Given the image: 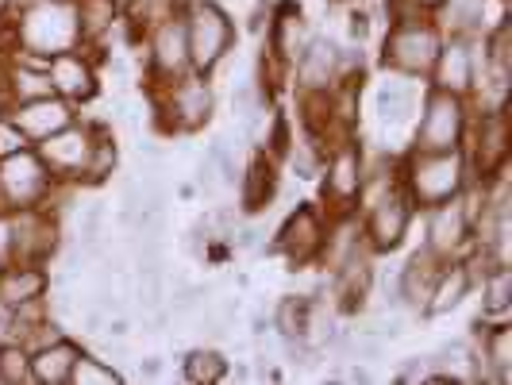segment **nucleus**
<instances>
[{
	"mask_svg": "<svg viewBox=\"0 0 512 385\" xmlns=\"http://www.w3.org/2000/svg\"><path fill=\"white\" fill-rule=\"evenodd\" d=\"M0 39L8 51L31 54V58H54L81 47L77 31V8L74 0H27V4H8Z\"/></svg>",
	"mask_w": 512,
	"mask_h": 385,
	"instance_id": "nucleus-1",
	"label": "nucleus"
},
{
	"mask_svg": "<svg viewBox=\"0 0 512 385\" xmlns=\"http://www.w3.org/2000/svg\"><path fill=\"white\" fill-rule=\"evenodd\" d=\"M470 181L474 178H470L462 147L459 151H409L397 166V185L416 212L459 197Z\"/></svg>",
	"mask_w": 512,
	"mask_h": 385,
	"instance_id": "nucleus-2",
	"label": "nucleus"
},
{
	"mask_svg": "<svg viewBox=\"0 0 512 385\" xmlns=\"http://www.w3.org/2000/svg\"><path fill=\"white\" fill-rule=\"evenodd\" d=\"M154 124L170 135H197L216 112V93H212V77L205 74H181L166 85L151 89Z\"/></svg>",
	"mask_w": 512,
	"mask_h": 385,
	"instance_id": "nucleus-3",
	"label": "nucleus"
},
{
	"mask_svg": "<svg viewBox=\"0 0 512 385\" xmlns=\"http://www.w3.org/2000/svg\"><path fill=\"white\" fill-rule=\"evenodd\" d=\"M181 16H185V35H189V70L212 77L239 43L231 12L216 0H185Z\"/></svg>",
	"mask_w": 512,
	"mask_h": 385,
	"instance_id": "nucleus-4",
	"label": "nucleus"
},
{
	"mask_svg": "<svg viewBox=\"0 0 512 385\" xmlns=\"http://www.w3.org/2000/svg\"><path fill=\"white\" fill-rule=\"evenodd\" d=\"M443 31L436 16H409V20H393L382 39V66L389 74L412 77V81H428V70L436 62Z\"/></svg>",
	"mask_w": 512,
	"mask_h": 385,
	"instance_id": "nucleus-5",
	"label": "nucleus"
},
{
	"mask_svg": "<svg viewBox=\"0 0 512 385\" xmlns=\"http://www.w3.org/2000/svg\"><path fill=\"white\" fill-rule=\"evenodd\" d=\"M474 104L455 93L432 89L420 97L416 108V131H412V151H459L466 128H470Z\"/></svg>",
	"mask_w": 512,
	"mask_h": 385,
	"instance_id": "nucleus-6",
	"label": "nucleus"
},
{
	"mask_svg": "<svg viewBox=\"0 0 512 385\" xmlns=\"http://www.w3.org/2000/svg\"><path fill=\"white\" fill-rule=\"evenodd\" d=\"M54 185L51 170L43 166L39 151L24 143L0 154V212H16V208H43L51 201Z\"/></svg>",
	"mask_w": 512,
	"mask_h": 385,
	"instance_id": "nucleus-7",
	"label": "nucleus"
},
{
	"mask_svg": "<svg viewBox=\"0 0 512 385\" xmlns=\"http://www.w3.org/2000/svg\"><path fill=\"white\" fill-rule=\"evenodd\" d=\"M462 154H466V166H470V178L474 181H489L497 178V174H505L512 154L509 108L470 116V128H466V139H462Z\"/></svg>",
	"mask_w": 512,
	"mask_h": 385,
	"instance_id": "nucleus-8",
	"label": "nucleus"
},
{
	"mask_svg": "<svg viewBox=\"0 0 512 385\" xmlns=\"http://www.w3.org/2000/svg\"><path fill=\"white\" fill-rule=\"evenodd\" d=\"M324 205L332 216H347L355 212L362 193V178H366V154H362L355 135L332 139V147L324 151Z\"/></svg>",
	"mask_w": 512,
	"mask_h": 385,
	"instance_id": "nucleus-9",
	"label": "nucleus"
},
{
	"mask_svg": "<svg viewBox=\"0 0 512 385\" xmlns=\"http://www.w3.org/2000/svg\"><path fill=\"white\" fill-rule=\"evenodd\" d=\"M58 212L51 208H16L8 212V262L47 266L58 251Z\"/></svg>",
	"mask_w": 512,
	"mask_h": 385,
	"instance_id": "nucleus-10",
	"label": "nucleus"
},
{
	"mask_svg": "<svg viewBox=\"0 0 512 385\" xmlns=\"http://www.w3.org/2000/svg\"><path fill=\"white\" fill-rule=\"evenodd\" d=\"M101 128L104 124H93V120L77 116L74 124H66L62 131L47 135L43 143H35V151H39V158L51 170L54 181H70V185L81 181V170H85V162L93 154V143H97Z\"/></svg>",
	"mask_w": 512,
	"mask_h": 385,
	"instance_id": "nucleus-11",
	"label": "nucleus"
},
{
	"mask_svg": "<svg viewBox=\"0 0 512 385\" xmlns=\"http://www.w3.org/2000/svg\"><path fill=\"white\" fill-rule=\"evenodd\" d=\"M328 220H332V216H324L316 205H297L282 220V228L274 235L270 251L282 255L293 270H305L312 262H320L324 239H328Z\"/></svg>",
	"mask_w": 512,
	"mask_h": 385,
	"instance_id": "nucleus-12",
	"label": "nucleus"
},
{
	"mask_svg": "<svg viewBox=\"0 0 512 385\" xmlns=\"http://www.w3.org/2000/svg\"><path fill=\"white\" fill-rule=\"evenodd\" d=\"M412 216H416V208H412V201L401 193V185L389 189L385 197H378L374 205L362 208L359 231H362V243L370 247V255H389V251H397V247L409 239Z\"/></svg>",
	"mask_w": 512,
	"mask_h": 385,
	"instance_id": "nucleus-13",
	"label": "nucleus"
},
{
	"mask_svg": "<svg viewBox=\"0 0 512 385\" xmlns=\"http://www.w3.org/2000/svg\"><path fill=\"white\" fill-rule=\"evenodd\" d=\"M424 247L443 262L462 258L474 247V220L462 205V193L451 201L424 208Z\"/></svg>",
	"mask_w": 512,
	"mask_h": 385,
	"instance_id": "nucleus-14",
	"label": "nucleus"
},
{
	"mask_svg": "<svg viewBox=\"0 0 512 385\" xmlns=\"http://www.w3.org/2000/svg\"><path fill=\"white\" fill-rule=\"evenodd\" d=\"M181 12L143 35V47H147V85L151 89L189 74V35H185V16Z\"/></svg>",
	"mask_w": 512,
	"mask_h": 385,
	"instance_id": "nucleus-15",
	"label": "nucleus"
},
{
	"mask_svg": "<svg viewBox=\"0 0 512 385\" xmlns=\"http://www.w3.org/2000/svg\"><path fill=\"white\" fill-rule=\"evenodd\" d=\"M474 81H478V35L474 39L470 35H443L436 62L428 70V85L470 101Z\"/></svg>",
	"mask_w": 512,
	"mask_h": 385,
	"instance_id": "nucleus-16",
	"label": "nucleus"
},
{
	"mask_svg": "<svg viewBox=\"0 0 512 385\" xmlns=\"http://www.w3.org/2000/svg\"><path fill=\"white\" fill-rule=\"evenodd\" d=\"M4 124L16 131L24 143H43L47 135H54V131H62L66 124H74L77 120V104L62 101L58 93H51V97H35V101H20V104H8L4 112Z\"/></svg>",
	"mask_w": 512,
	"mask_h": 385,
	"instance_id": "nucleus-17",
	"label": "nucleus"
},
{
	"mask_svg": "<svg viewBox=\"0 0 512 385\" xmlns=\"http://www.w3.org/2000/svg\"><path fill=\"white\" fill-rule=\"evenodd\" d=\"M289 74L297 77L301 97H324V93H332L335 85L343 81V54H339V43H332L328 35H312Z\"/></svg>",
	"mask_w": 512,
	"mask_h": 385,
	"instance_id": "nucleus-18",
	"label": "nucleus"
},
{
	"mask_svg": "<svg viewBox=\"0 0 512 385\" xmlns=\"http://www.w3.org/2000/svg\"><path fill=\"white\" fill-rule=\"evenodd\" d=\"M47 74H51V89L70 104H89L101 93V74H97V58L85 54V47L47 58Z\"/></svg>",
	"mask_w": 512,
	"mask_h": 385,
	"instance_id": "nucleus-19",
	"label": "nucleus"
},
{
	"mask_svg": "<svg viewBox=\"0 0 512 385\" xmlns=\"http://www.w3.org/2000/svg\"><path fill=\"white\" fill-rule=\"evenodd\" d=\"M308 39H312V31H308V20L305 12L297 8V4H278L274 12H270V20H266V47L262 54L278 66V70H293V62L301 58V51L308 47Z\"/></svg>",
	"mask_w": 512,
	"mask_h": 385,
	"instance_id": "nucleus-20",
	"label": "nucleus"
},
{
	"mask_svg": "<svg viewBox=\"0 0 512 385\" xmlns=\"http://www.w3.org/2000/svg\"><path fill=\"white\" fill-rule=\"evenodd\" d=\"M470 293H474V274H470V266H466L462 258H451V262H443V270H439V278H436V285H432L424 308H420V316H424V320L447 316V312H455Z\"/></svg>",
	"mask_w": 512,
	"mask_h": 385,
	"instance_id": "nucleus-21",
	"label": "nucleus"
},
{
	"mask_svg": "<svg viewBox=\"0 0 512 385\" xmlns=\"http://www.w3.org/2000/svg\"><path fill=\"white\" fill-rule=\"evenodd\" d=\"M416 85L420 81L401 74H389L378 85V93H374V116L382 120V128H405L412 116H416V108H420V89Z\"/></svg>",
	"mask_w": 512,
	"mask_h": 385,
	"instance_id": "nucleus-22",
	"label": "nucleus"
},
{
	"mask_svg": "<svg viewBox=\"0 0 512 385\" xmlns=\"http://www.w3.org/2000/svg\"><path fill=\"white\" fill-rule=\"evenodd\" d=\"M439 270H443V258H436L428 247L412 251L409 262L397 270V297H401V308L420 312L424 301H428V293H432V285H436Z\"/></svg>",
	"mask_w": 512,
	"mask_h": 385,
	"instance_id": "nucleus-23",
	"label": "nucleus"
},
{
	"mask_svg": "<svg viewBox=\"0 0 512 385\" xmlns=\"http://www.w3.org/2000/svg\"><path fill=\"white\" fill-rule=\"evenodd\" d=\"M81 343L70 335H58L43 347H31V385H70Z\"/></svg>",
	"mask_w": 512,
	"mask_h": 385,
	"instance_id": "nucleus-24",
	"label": "nucleus"
},
{
	"mask_svg": "<svg viewBox=\"0 0 512 385\" xmlns=\"http://www.w3.org/2000/svg\"><path fill=\"white\" fill-rule=\"evenodd\" d=\"M51 297V274L35 262H4L0 266V301L8 308H20L27 301Z\"/></svg>",
	"mask_w": 512,
	"mask_h": 385,
	"instance_id": "nucleus-25",
	"label": "nucleus"
},
{
	"mask_svg": "<svg viewBox=\"0 0 512 385\" xmlns=\"http://www.w3.org/2000/svg\"><path fill=\"white\" fill-rule=\"evenodd\" d=\"M278 197V162L270 154H255L247 170H239V205L243 212H262Z\"/></svg>",
	"mask_w": 512,
	"mask_h": 385,
	"instance_id": "nucleus-26",
	"label": "nucleus"
},
{
	"mask_svg": "<svg viewBox=\"0 0 512 385\" xmlns=\"http://www.w3.org/2000/svg\"><path fill=\"white\" fill-rule=\"evenodd\" d=\"M482 347V366H486V385H509L512 382V324L501 316V320H489L486 332L478 335Z\"/></svg>",
	"mask_w": 512,
	"mask_h": 385,
	"instance_id": "nucleus-27",
	"label": "nucleus"
},
{
	"mask_svg": "<svg viewBox=\"0 0 512 385\" xmlns=\"http://www.w3.org/2000/svg\"><path fill=\"white\" fill-rule=\"evenodd\" d=\"M81 47H101L108 35L124 24V8L116 0H74Z\"/></svg>",
	"mask_w": 512,
	"mask_h": 385,
	"instance_id": "nucleus-28",
	"label": "nucleus"
},
{
	"mask_svg": "<svg viewBox=\"0 0 512 385\" xmlns=\"http://www.w3.org/2000/svg\"><path fill=\"white\" fill-rule=\"evenodd\" d=\"M489 0H443L436 8V24L443 35H482L486 31Z\"/></svg>",
	"mask_w": 512,
	"mask_h": 385,
	"instance_id": "nucleus-29",
	"label": "nucleus"
},
{
	"mask_svg": "<svg viewBox=\"0 0 512 385\" xmlns=\"http://www.w3.org/2000/svg\"><path fill=\"white\" fill-rule=\"evenodd\" d=\"M181 378L189 385H220L228 378V355L220 347H189L181 359Z\"/></svg>",
	"mask_w": 512,
	"mask_h": 385,
	"instance_id": "nucleus-30",
	"label": "nucleus"
},
{
	"mask_svg": "<svg viewBox=\"0 0 512 385\" xmlns=\"http://www.w3.org/2000/svg\"><path fill=\"white\" fill-rule=\"evenodd\" d=\"M474 289H482V316L486 320H501V316H509L512 308V270L509 262H497V266H489L486 274L478 278Z\"/></svg>",
	"mask_w": 512,
	"mask_h": 385,
	"instance_id": "nucleus-31",
	"label": "nucleus"
},
{
	"mask_svg": "<svg viewBox=\"0 0 512 385\" xmlns=\"http://www.w3.org/2000/svg\"><path fill=\"white\" fill-rule=\"evenodd\" d=\"M181 8H185V0H131L128 8H124V24L131 27L135 39H143L151 27H158L170 16H178Z\"/></svg>",
	"mask_w": 512,
	"mask_h": 385,
	"instance_id": "nucleus-32",
	"label": "nucleus"
},
{
	"mask_svg": "<svg viewBox=\"0 0 512 385\" xmlns=\"http://www.w3.org/2000/svg\"><path fill=\"white\" fill-rule=\"evenodd\" d=\"M116 166H120L116 135H112L108 128H101V135H97V143H93V154H89V162H85V170H81V181H77V185H104V181L116 174Z\"/></svg>",
	"mask_w": 512,
	"mask_h": 385,
	"instance_id": "nucleus-33",
	"label": "nucleus"
},
{
	"mask_svg": "<svg viewBox=\"0 0 512 385\" xmlns=\"http://www.w3.org/2000/svg\"><path fill=\"white\" fill-rule=\"evenodd\" d=\"M274 332L282 339H297L305 335L308 339V324H312V301L308 297H297V293H285L282 301L274 305Z\"/></svg>",
	"mask_w": 512,
	"mask_h": 385,
	"instance_id": "nucleus-34",
	"label": "nucleus"
},
{
	"mask_svg": "<svg viewBox=\"0 0 512 385\" xmlns=\"http://www.w3.org/2000/svg\"><path fill=\"white\" fill-rule=\"evenodd\" d=\"M0 385H31V347L0 339Z\"/></svg>",
	"mask_w": 512,
	"mask_h": 385,
	"instance_id": "nucleus-35",
	"label": "nucleus"
},
{
	"mask_svg": "<svg viewBox=\"0 0 512 385\" xmlns=\"http://www.w3.org/2000/svg\"><path fill=\"white\" fill-rule=\"evenodd\" d=\"M120 382H124V374L112 362L81 347V355L74 362V374H70V385H120Z\"/></svg>",
	"mask_w": 512,
	"mask_h": 385,
	"instance_id": "nucleus-36",
	"label": "nucleus"
},
{
	"mask_svg": "<svg viewBox=\"0 0 512 385\" xmlns=\"http://www.w3.org/2000/svg\"><path fill=\"white\" fill-rule=\"evenodd\" d=\"M208 158L216 162V174H220L224 185H239V166H235V154H231L224 135H216V139L208 143Z\"/></svg>",
	"mask_w": 512,
	"mask_h": 385,
	"instance_id": "nucleus-37",
	"label": "nucleus"
},
{
	"mask_svg": "<svg viewBox=\"0 0 512 385\" xmlns=\"http://www.w3.org/2000/svg\"><path fill=\"white\" fill-rule=\"evenodd\" d=\"M443 0H385V16L393 20H409V16H436Z\"/></svg>",
	"mask_w": 512,
	"mask_h": 385,
	"instance_id": "nucleus-38",
	"label": "nucleus"
},
{
	"mask_svg": "<svg viewBox=\"0 0 512 385\" xmlns=\"http://www.w3.org/2000/svg\"><path fill=\"white\" fill-rule=\"evenodd\" d=\"M370 35H374V16H370L362 4H351V12H347V39L359 43V47H366Z\"/></svg>",
	"mask_w": 512,
	"mask_h": 385,
	"instance_id": "nucleus-39",
	"label": "nucleus"
},
{
	"mask_svg": "<svg viewBox=\"0 0 512 385\" xmlns=\"http://www.w3.org/2000/svg\"><path fill=\"white\" fill-rule=\"evenodd\" d=\"M393 382H401V385H420V382H432V362L428 359H405L401 362V370L393 374Z\"/></svg>",
	"mask_w": 512,
	"mask_h": 385,
	"instance_id": "nucleus-40",
	"label": "nucleus"
},
{
	"mask_svg": "<svg viewBox=\"0 0 512 385\" xmlns=\"http://www.w3.org/2000/svg\"><path fill=\"white\" fill-rule=\"evenodd\" d=\"M216 181H220V174H216V162L205 154V158L193 166V185H197V189H205V193H212V189H216Z\"/></svg>",
	"mask_w": 512,
	"mask_h": 385,
	"instance_id": "nucleus-41",
	"label": "nucleus"
},
{
	"mask_svg": "<svg viewBox=\"0 0 512 385\" xmlns=\"http://www.w3.org/2000/svg\"><path fill=\"white\" fill-rule=\"evenodd\" d=\"M162 355H147V359H139V378H147V382H158L162 378Z\"/></svg>",
	"mask_w": 512,
	"mask_h": 385,
	"instance_id": "nucleus-42",
	"label": "nucleus"
},
{
	"mask_svg": "<svg viewBox=\"0 0 512 385\" xmlns=\"http://www.w3.org/2000/svg\"><path fill=\"white\" fill-rule=\"evenodd\" d=\"M104 335H108V339H128V335H131V320H128V316H120V312H116V320L108 316V324H104Z\"/></svg>",
	"mask_w": 512,
	"mask_h": 385,
	"instance_id": "nucleus-43",
	"label": "nucleus"
},
{
	"mask_svg": "<svg viewBox=\"0 0 512 385\" xmlns=\"http://www.w3.org/2000/svg\"><path fill=\"white\" fill-rule=\"evenodd\" d=\"M104 324H108V312H101V308H89L85 312V332L104 335Z\"/></svg>",
	"mask_w": 512,
	"mask_h": 385,
	"instance_id": "nucleus-44",
	"label": "nucleus"
},
{
	"mask_svg": "<svg viewBox=\"0 0 512 385\" xmlns=\"http://www.w3.org/2000/svg\"><path fill=\"white\" fill-rule=\"evenodd\" d=\"M258 239H262V231L258 228H243L239 235H235V247H239V251H258Z\"/></svg>",
	"mask_w": 512,
	"mask_h": 385,
	"instance_id": "nucleus-45",
	"label": "nucleus"
},
{
	"mask_svg": "<svg viewBox=\"0 0 512 385\" xmlns=\"http://www.w3.org/2000/svg\"><path fill=\"white\" fill-rule=\"evenodd\" d=\"M8 262V212H0V266Z\"/></svg>",
	"mask_w": 512,
	"mask_h": 385,
	"instance_id": "nucleus-46",
	"label": "nucleus"
},
{
	"mask_svg": "<svg viewBox=\"0 0 512 385\" xmlns=\"http://www.w3.org/2000/svg\"><path fill=\"white\" fill-rule=\"evenodd\" d=\"M12 104V93H8V77H4V62H0V112Z\"/></svg>",
	"mask_w": 512,
	"mask_h": 385,
	"instance_id": "nucleus-47",
	"label": "nucleus"
},
{
	"mask_svg": "<svg viewBox=\"0 0 512 385\" xmlns=\"http://www.w3.org/2000/svg\"><path fill=\"white\" fill-rule=\"evenodd\" d=\"M251 335H255V339L266 335V320H262V316H251Z\"/></svg>",
	"mask_w": 512,
	"mask_h": 385,
	"instance_id": "nucleus-48",
	"label": "nucleus"
},
{
	"mask_svg": "<svg viewBox=\"0 0 512 385\" xmlns=\"http://www.w3.org/2000/svg\"><path fill=\"white\" fill-rule=\"evenodd\" d=\"M116 4H120V8H128V4H131V0H116Z\"/></svg>",
	"mask_w": 512,
	"mask_h": 385,
	"instance_id": "nucleus-49",
	"label": "nucleus"
},
{
	"mask_svg": "<svg viewBox=\"0 0 512 385\" xmlns=\"http://www.w3.org/2000/svg\"><path fill=\"white\" fill-rule=\"evenodd\" d=\"M8 4H27V0H8Z\"/></svg>",
	"mask_w": 512,
	"mask_h": 385,
	"instance_id": "nucleus-50",
	"label": "nucleus"
},
{
	"mask_svg": "<svg viewBox=\"0 0 512 385\" xmlns=\"http://www.w3.org/2000/svg\"><path fill=\"white\" fill-rule=\"evenodd\" d=\"M347 4H366V0H347Z\"/></svg>",
	"mask_w": 512,
	"mask_h": 385,
	"instance_id": "nucleus-51",
	"label": "nucleus"
}]
</instances>
